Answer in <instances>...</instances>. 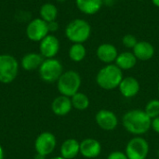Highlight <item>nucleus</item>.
I'll return each mask as SVG.
<instances>
[{
	"instance_id": "f257e3e1",
	"label": "nucleus",
	"mask_w": 159,
	"mask_h": 159,
	"mask_svg": "<svg viewBox=\"0 0 159 159\" xmlns=\"http://www.w3.org/2000/svg\"><path fill=\"white\" fill-rule=\"evenodd\" d=\"M125 129L136 136H141L148 132L152 128V119L144 110L134 109L127 112L122 118Z\"/></svg>"
},
{
	"instance_id": "f03ea898",
	"label": "nucleus",
	"mask_w": 159,
	"mask_h": 159,
	"mask_svg": "<svg viewBox=\"0 0 159 159\" xmlns=\"http://www.w3.org/2000/svg\"><path fill=\"white\" fill-rule=\"evenodd\" d=\"M123 72L116 64H106L96 75V82L100 88L105 90H112L119 87L123 79Z\"/></svg>"
},
{
	"instance_id": "7ed1b4c3",
	"label": "nucleus",
	"mask_w": 159,
	"mask_h": 159,
	"mask_svg": "<svg viewBox=\"0 0 159 159\" xmlns=\"http://www.w3.org/2000/svg\"><path fill=\"white\" fill-rule=\"evenodd\" d=\"M91 34L90 24L83 19H75L71 20L65 28L66 37L74 44H83Z\"/></svg>"
},
{
	"instance_id": "20e7f679",
	"label": "nucleus",
	"mask_w": 159,
	"mask_h": 159,
	"mask_svg": "<svg viewBox=\"0 0 159 159\" xmlns=\"http://www.w3.org/2000/svg\"><path fill=\"white\" fill-rule=\"evenodd\" d=\"M80 87L81 76L77 72L74 70H69L62 73V75L57 81V88L59 92L61 95L69 98L77 93Z\"/></svg>"
},
{
	"instance_id": "39448f33",
	"label": "nucleus",
	"mask_w": 159,
	"mask_h": 159,
	"mask_svg": "<svg viewBox=\"0 0 159 159\" xmlns=\"http://www.w3.org/2000/svg\"><path fill=\"white\" fill-rule=\"evenodd\" d=\"M19 72L18 61L11 55H0V82L9 84L17 77Z\"/></svg>"
},
{
	"instance_id": "423d86ee",
	"label": "nucleus",
	"mask_w": 159,
	"mask_h": 159,
	"mask_svg": "<svg viewBox=\"0 0 159 159\" xmlns=\"http://www.w3.org/2000/svg\"><path fill=\"white\" fill-rule=\"evenodd\" d=\"M63 73V68L60 61L52 58L46 59L39 67V75L43 81L48 83H53L58 81L60 76Z\"/></svg>"
},
{
	"instance_id": "0eeeda50",
	"label": "nucleus",
	"mask_w": 159,
	"mask_h": 159,
	"mask_svg": "<svg viewBox=\"0 0 159 159\" xmlns=\"http://www.w3.org/2000/svg\"><path fill=\"white\" fill-rule=\"evenodd\" d=\"M149 153L148 142L140 136H136L129 141L125 154L129 159H146Z\"/></svg>"
},
{
	"instance_id": "6e6552de",
	"label": "nucleus",
	"mask_w": 159,
	"mask_h": 159,
	"mask_svg": "<svg viewBox=\"0 0 159 159\" xmlns=\"http://www.w3.org/2000/svg\"><path fill=\"white\" fill-rule=\"evenodd\" d=\"M48 22L41 18L32 20L26 27V35L34 42H40L48 34Z\"/></svg>"
},
{
	"instance_id": "1a4fd4ad",
	"label": "nucleus",
	"mask_w": 159,
	"mask_h": 159,
	"mask_svg": "<svg viewBox=\"0 0 159 159\" xmlns=\"http://www.w3.org/2000/svg\"><path fill=\"white\" fill-rule=\"evenodd\" d=\"M56 137L51 132H43L35 140L34 148L37 154L45 157L50 155L56 147Z\"/></svg>"
},
{
	"instance_id": "9d476101",
	"label": "nucleus",
	"mask_w": 159,
	"mask_h": 159,
	"mask_svg": "<svg viewBox=\"0 0 159 159\" xmlns=\"http://www.w3.org/2000/svg\"><path fill=\"white\" fill-rule=\"evenodd\" d=\"M95 121L97 125L105 131H113L118 125V118L116 115L106 109H102L97 112L95 116Z\"/></svg>"
},
{
	"instance_id": "9b49d317",
	"label": "nucleus",
	"mask_w": 159,
	"mask_h": 159,
	"mask_svg": "<svg viewBox=\"0 0 159 159\" xmlns=\"http://www.w3.org/2000/svg\"><path fill=\"white\" fill-rule=\"evenodd\" d=\"M40 54L46 59L54 58L60 50V41L53 34H48L40 41Z\"/></svg>"
},
{
	"instance_id": "f8f14e48",
	"label": "nucleus",
	"mask_w": 159,
	"mask_h": 159,
	"mask_svg": "<svg viewBox=\"0 0 159 159\" xmlns=\"http://www.w3.org/2000/svg\"><path fill=\"white\" fill-rule=\"evenodd\" d=\"M102 153L101 143L92 138H88L80 143V154L86 158L92 159L98 157Z\"/></svg>"
},
{
	"instance_id": "ddd939ff",
	"label": "nucleus",
	"mask_w": 159,
	"mask_h": 159,
	"mask_svg": "<svg viewBox=\"0 0 159 159\" xmlns=\"http://www.w3.org/2000/svg\"><path fill=\"white\" fill-rule=\"evenodd\" d=\"M96 55L97 58L103 63L111 64L114 61H116L118 56V51L113 44L103 43L97 48Z\"/></svg>"
},
{
	"instance_id": "4468645a",
	"label": "nucleus",
	"mask_w": 159,
	"mask_h": 159,
	"mask_svg": "<svg viewBox=\"0 0 159 159\" xmlns=\"http://www.w3.org/2000/svg\"><path fill=\"white\" fill-rule=\"evenodd\" d=\"M118 89L123 97L133 98L140 91V83L133 76H127L122 79Z\"/></svg>"
},
{
	"instance_id": "2eb2a0df",
	"label": "nucleus",
	"mask_w": 159,
	"mask_h": 159,
	"mask_svg": "<svg viewBox=\"0 0 159 159\" xmlns=\"http://www.w3.org/2000/svg\"><path fill=\"white\" fill-rule=\"evenodd\" d=\"M73 108L71 98L61 95L55 98L51 103L52 112L59 116H64L68 115Z\"/></svg>"
},
{
	"instance_id": "dca6fc26",
	"label": "nucleus",
	"mask_w": 159,
	"mask_h": 159,
	"mask_svg": "<svg viewBox=\"0 0 159 159\" xmlns=\"http://www.w3.org/2000/svg\"><path fill=\"white\" fill-rule=\"evenodd\" d=\"M132 50L133 54L139 61H149L155 55L154 46L147 41H138Z\"/></svg>"
},
{
	"instance_id": "f3484780",
	"label": "nucleus",
	"mask_w": 159,
	"mask_h": 159,
	"mask_svg": "<svg viewBox=\"0 0 159 159\" xmlns=\"http://www.w3.org/2000/svg\"><path fill=\"white\" fill-rule=\"evenodd\" d=\"M80 153V143L75 139H67L61 146V157L65 159H74Z\"/></svg>"
},
{
	"instance_id": "a211bd4d",
	"label": "nucleus",
	"mask_w": 159,
	"mask_h": 159,
	"mask_svg": "<svg viewBox=\"0 0 159 159\" xmlns=\"http://www.w3.org/2000/svg\"><path fill=\"white\" fill-rule=\"evenodd\" d=\"M102 0H75L77 8L84 14H96L102 7Z\"/></svg>"
},
{
	"instance_id": "6ab92c4d",
	"label": "nucleus",
	"mask_w": 159,
	"mask_h": 159,
	"mask_svg": "<svg viewBox=\"0 0 159 159\" xmlns=\"http://www.w3.org/2000/svg\"><path fill=\"white\" fill-rule=\"evenodd\" d=\"M44 61V57L41 54L31 52L23 56L21 59V67L26 71H33L39 68Z\"/></svg>"
},
{
	"instance_id": "aec40b11",
	"label": "nucleus",
	"mask_w": 159,
	"mask_h": 159,
	"mask_svg": "<svg viewBox=\"0 0 159 159\" xmlns=\"http://www.w3.org/2000/svg\"><path fill=\"white\" fill-rule=\"evenodd\" d=\"M137 61L138 60L133 54V52L125 51V52L118 54L115 62H116V65L123 71V70L132 69L136 65Z\"/></svg>"
},
{
	"instance_id": "412c9836",
	"label": "nucleus",
	"mask_w": 159,
	"mask_h": 159,
	"mask_svg": "<svg viewBox=\"0 0 159 159\" xmlns=\"http://www.w3.org/2000/svg\"><path fill=\"white\" fill-rule=\"evenodd\" d=\"M39 13L42 20H44L46 22H50L56 20L58 16V9L55 5L51 3H46L41 7Z\"/></svg>"
},
{
	"instance_id": "4be33fe9",
	"label": "nucleus",
	"mask_w": 159,
	"mask_h": 159,
	"mask_svg": "<svg viewBox=\"0 0 159 159\" xmlns=\"http://www.w3.org/2000/svg\"><path fill=\"white\" fill-rule=\"evenodd\" d=\"M71 101H72L73 107L76 110H79V111L87 110L89 106V97L86 94L79 92V91L71 97Z\"/></svg>"
},
{
	"instance_id": "5701e85b",
	"label": "nucleus",
	"mask_w": 159,
	"mask_h": 159,
	"mask_svg": "<svg viewBox=\"0 0 159 159\" xmlns=\"http://www.w3.org/2000/svg\"><path fill=\"white\" fill-rule=\"evenodd\" d=\"M87 49L83 44H73L69 49V57L73 61L79 62L83 61L86 57Z\"/></svg>"
},
{
	"instance_id": "b1692460",
	"label": "nucleus",
	"mask_w": 159,
	"mask_h": 159,
	"mask_svg": "<svg viewBox=\"0 0 159 159\" xmlns=\"http://www.w3.org/2000/svg\"><path fill=\"white\" fill-rule=\"evenodd\" d=\"M144 112L151 119L159 116V100L154 99L148 102V103L145 106Z\"/></svg>"
},
{
	"instance_id": "393cba45",
	"label": "nucleus",
	"mask_w": 159,
	"mask_h": 159,
	"mask_svg": "<svg viewBox=\"0 0 159 159\" xmlns=\"http://www.w3.org/2000/svg\"><path fill=\"white\" fill-rule=\"evenodd\" d=\"M122 43H123V45H124L126 48H132V49H133V48H134V47L136 46V44L138 43V40H137V38L135 37V35L130 34H126V35L123 36V38H122Z\"/></svg>"
},
{
	"instance_id": "a878e982",
	"label": "nucleus",
	"mask_w": 159,
	"mask_h": 159,
	"mask_svg": "<svg viewBox=\"0 0 159 159\" xmlns=\"http://www.w3.org/2000/svg\"><path fill=\"white\" fill-rule=\"evenodd\" d=\"M107 159H129L127 155L121 151H114L109 154Z\"/></svg>"
},
{
	"instance_id": "bb28decb",
	"label": "nucleus",
	"mask_w": 159,
	"mask_h": 159,
	"mask_svg": "<svg viewBox=\"0 0 159 159\" xmlns=\"http://www.w3.org/2000/svg\"><path fill=\"white\" fill-rule=\"evenodd\" d=\"M48 31L49 32L54 33V32H56L59 29V23L56 20H53V21L48 22Z\"/></svg>"
},
{
	"instance_id": "cd10ccee",
	"label": "nucleus",
	"mask_w": 159,
	"mask_h": 159,
	"mask_svg": "<svg viewBox=\"0 0 159 159\" xmlns=\"http://www.w3.org/2000/svg\"><path fill=\"white\" fill-rule=\"evenodd\" d=\"M152 129L155 132L159 134V116L152 119Z\"/></svg>"
},
{
	"instance_id": "c85d7f7f",
	"label": "nucleus",
	"mask_w": 159,
	"mask_h": 159,
	"mask_svg": "<svg viewBox=\"0 0 159 159\" xmlns=\"http://www.w3.org/2000/svg\"><path fill=\"white\" fill-rule=\"evenodd\" d=\"M45 156H43V155H40V154H37L36 153V156H35V157L34 158L35 159H45Z\"/></svg>"
},
{
	"instance_id": "c756f323",
	"label": "nucleus",
	"mask_w": 159,
	"mask_h": 159,
	"mask_svg": "<svg viewBox=\"0 0 159 159\" xmlns=\"http://www.w3.org/2000/svg\"><path fill=\"white\" fill-rule=\"evenodd\" d=\"M0 159H4V150L0 146Z\"/></svg>"
},
{
	"instance_id": "7c9ffc66",
	"label": "nucleus",
	"mask_w": 159,
	"mask_h": 159,
	"mask_svg": "<svg viewBox=\"0 0 159 159\" xmlns=\"http://www.w3.org/2000/svg\"><path fill=\"white\" fill-rule=\"evenodd\" d=\"M152 2H153V4H154L156 7H159V0H152Z\"/></svg>"
},
{
	"instance_id": "2f4dec72",
	"label": "nucleus",
	"mask_w": 159,
	"mask_h": 159,
	"mask_svg": "<svg viewBox=\"0 0 159 159\" xmlns=\"http://www.w3.org/2000/svg\"><path fill=\"white\" fill-rule=\"evenodd\" d=\"M51 159H65L64 157H53V158Z\"/></svg>"
},
{
	"instance_id": "473e14b6",
	"label": "nucleus",
	"mask_w": 159,
	"mask_h": 159,
	"mask_svg": "<svg viewBox=\"0 0 159 159\" xmlns=\"http://www.w3.org/2000/svg\"><path fill=\"white\" fill-rule=\"evenodd\" d=\"M57 1H58V2H64L65 0H57Z\"/></svg>"
},
{
	"instance_id": "72a5a7b5",
	"label": "nucleus",
	"mask_w": 159,
	"mask_h": 159,
	"mask_svg": "<svg viewBox=\"0 0 159 159\" xmlns=\"http://www.w3.org/2000/svg\"><path fill=\"white\" fill-rule=\"evenodd\" d=\"M157 156H158V159H159V150H158V153H157Z\"/></svg>"
},
{
	"instance_id": "f704fd0d",
	"label": "nucleus",
	"mask_w": 159,
	"mask_h": 159,
	"mask_svg": "<svg viewBox=\"0 0 159 159\" xmlns=\"http://www.w3.org/2000/svg\"><path fill=\"white\" fill-rule=\"evenodd\" d=\"M158 91H159V83H158Z\"/></svg>"
}]
</instances>
